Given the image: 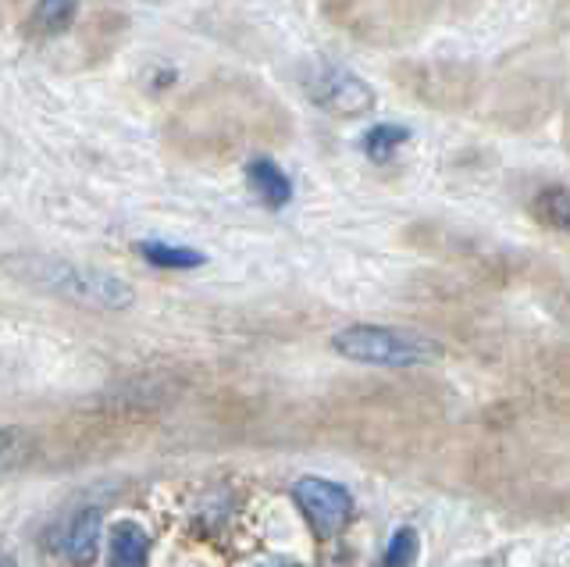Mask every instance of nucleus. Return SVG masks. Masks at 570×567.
Returning a JSON list of instances; mask_svg holds the SVG:
<instances>
[{
    "mask_svg": "<svg viewBox=\"0 0 570 567\" xmlns=\"http://www.w3.org/2000/svg\"><path fill=\"white\" fill-rule=\"evenodd\" d=\"M254 567H299V564H289V560H261Z\"/></svg>",
    "mask_w": 570,
    "mask_h": 567,
    "instance_id": "obj_14",
    "label": "nucleus"
},
{
    "mask_svg": "<svg viewBox=\"0 0 570 567\" xmlns=\"http://www.w3.org/2000/svg\"><path fill=\"white\" fill-rule=\"evenodd\" d=\"M293 500L303 510V518L311 521L317 536H335L343 531L353 518V496L346 486L332 482L321 475H303L293 486Z\"/></svg>",
    "mask_w": 570,
    "mask_h": 567,
    "instance_id": "obj_4",
    "label": "nucleus"
},
{
    "mask_svg": "<svg viewBox=\"0 0 570 567\" xmlns=\"http://www.w3.org/2000/svg\"><path fill=\"white\" fill-rule=\"evenodd\" d=\"M332 350L367 368H421L442 353L435 340L396 325H350L332 335Z\"/></svg>",
    "mask_w": 570,
    "mask_h": 567,
    "instance_id": "obj_2",
    "label": "nucleus"
},
{
    "mask_svg": "<svg viewBox=\"0 0 570 567\" xmlns=\"http://www.w3.org/2000/svg\"><path fill=\"white\" fill-rule=\"evenodd\" d=\"M246 183L254 189V197H261L275 211L293 201V179L275 162H267V157H257V162L246 165Z\"/></svg>",
    "mask_w": 570,
    "mask_h": 567,
    "instance_id": "obj_7",
    "label": "nucleus"
},
{
    "mask_svg": "<svg viewBox=\"0 0 570 567\" xmlns=\"http://www.w3.org/2000/svg\"><path fill=\"white\" fill-rule=\"evenodd\" d=\"M107 560L111 567H147L150 531L132 518H121L107 531Z\"/></svg>",
    "mask_w": 570,
    "mask_h": 567,
    "instance_id": "obj_6",
    "label": "nucleus"
},
{
    "mask_svg": "<svg viewBox=\"0 0 570 567\" xmlns=\"http://www.w3.org/2000/svg\"><path fill=\"white\" fill-rule=\"evenodd\" d=\"M534 211L539 218L560 233H570V186H546L534 201Z\"/></svg>",
    "mask_w": 570,
    "mask_h": 567,
    "instance_id": "obj_12",
    "label": "nucleus"
},
{
    "mask_svg": "<svg viewBox=\"0 0 570 567\" xmlns=\"http://www.w3.org/2000/svg\"><path fill=\"white\" fill-rule=\"evenodd\" d=\"M421 557V536L417 528H396L385 546V567H414Z\"/></svg>",
    "mask_w": 570,
    "mask_h": 567,
    "instance_id": "obj_13",
    "label": "nucleus"
},
{
    "mask_svg": "<svg viewBox=\"0 0 570 567\" xmlns=\"http://www.w3.org/2000/svg\"><path fill=\"white\" fill-rule=\"evenodd\" d=\"M406 139H410V129L392 126V121H382V126H374V129L364 133V154L371 157L374 165H385V162H392V154H396Z\"/></svg>",
    "mask_w": 570,
    "mask_h": 567,
    "instance_id": "obj_10",
    "label": "nucleus"
},
{
    "mask_svg": "<svg viewBox=\"0 0 570 567\" xmlns=\"http://www.w3.org/2000/svg\"><path fill=\"white\" fill-rule=\"evenodd\" d=\"M4 272L32 290H43L50 296L71 300L82 307L100 311H129L136 304L132 286L115 272L94 268V264L50 257V254H11L4 257Z\"/></svg>",
    "mask_w": 570,
    "mask_h": 567,
    "instance_id": "obj_1",
    "label": "nucleus"
},
{
    "mask_svg": "<svg viewBox=\"0 0 570 567\" xmlns=\"http://www.w3.org/2000/svg\"><path fill=\"white\" fill-rule=\"evenodd\" d=\"M76 14H79V4H71V0H47V4L32 8V29L40 32V37H58V32H65L76 22Z\"/></svg>",
    "mask_w": 570,
    "mask_h": 567,
    "instance_id": "obj_11",
    "label": "nucleus"
},
{
    "mask_svg": "<svg viewBox=\"0 0 570 567\" xmlns=\"http://www.w3.org/2000/svg\"><path fill=\"white\" fill-rule=\"evenodd\" d=\"M303 90H307L314 108L328 111L335 118H361L374 111V104H379L371 82L361 72H353L350 65H338L328 58H317L314 65H307Z\"/></svg>",
    "mask_w": 570,
    "mask_h": 567,
    "instance_id": "obj_3",
    "label": "nucleus"
},
{
    "mask_svg": "<svg viewBox=\"0 0 570 567\" xmlns=\"http://www.w3.org/2000/svg\"><path fill=\"white\" fill-rule=\"evenodd\" d=\"M32 453H36V442L26 429H18V424H4V429H0V475L26 468Z\"/></svg>",
    "mask_w": 570,
    "mask_h": 567,
    "instance_id": "obj_9",
    "label": "nucleus"
},
{
    "mask_svg": "<svg viewBox=\"0 0 570 567\" xmlns=\"http://www.w3.org/2000/svg\"><path fill=\"white\" fill-rule=\"evenodd\" d=\"M100 531H104V518L97 507H82L68 518L65 531H61V549L65 557L76 564V567H86L97 560V549H100Z\"/></svg>",
    "mask_w": 570,
    "mask_h": 567,
    "instance_id": "obj_5",
    "label": "nucleus"
},
{
    "mask_svg": "<svg viewBox=\"0 0 570 567\" xmlns=\"http://www.w3.org/2000/svg\"><path fill=\"white\" fill-rule=\"evenodd\" d=\"M0 567H18V564H14V557L4 554V557H0Z\"/></svg>",
    "mask_w": 570,
    "mask_h": 567,
    "instance_id": "obj_15",
    "label": "nucleus"
},
{
    "mask_svg": "<svg viewBox=\"0 0 570 567\" xmlns=\"http://www.w3.org/2000/svg\"><path fill=\"white\" fill-rule=\"evenodd\" d=\"M136 251L142 254V261H150L154 268H171V272L200 268V264L207 261V254H200L196 246H178V243H160V239L139 243Z\"/></svg>",
    "mask_w": 570,
    "mask_h": 567,
    "instance_id": "obj_8",
    "label": "nucleus"
}]
</instances>
